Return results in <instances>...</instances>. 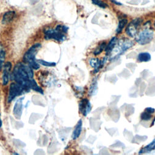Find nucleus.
I'll return each mask as SVG.
<instances>
[{
    "label": "nucleus",
    "mask_w": 155,
    "mask_h": 155,
    "mask_svg": "<svg viewBox=\"0 0 155 155\" xmlns=\"http://www.w3.org/2000/svg\"><path fill=\"white\" fill-rule=\"evenodd\" d=\"M33 77L32 69L28 65L21 62L16 64L12 73V79L24 87L27 92L31 89L30 84Z\"/></svg>",
    "instance_id": "obj_1"
},
{
    "label": "nucleus",
    "mask_w": 155,
    "mask_h": 155,
    "mask_svg": "<svg viewBox=\"0 0 155 155\" xmlns=\"http://www.w3.org/2000/svg\"><path fill=\"white\" fill-rule=\"evenodd\" d=\"M68 27L65 25H59L55 29H49L44 31L46 40H54L62 42L66 39L65 34L68 31Z\"/></svg>",
    "instance_id": "obj_2"
},
{
    "label": "nucleus",
    "mask_w": 155,
    "mask_h": 155,
    "mask_svg": "<svg viewBox=\"0 0 155 155\" xmlns=\"http://www.w3.org/2000/svg\"><path fill=\"white\" fill-rule=\"evenodd\" d=\"M41 48V44H35L33 45L31 47H30L24 54L23 58V62L25 64H28V65L32 69L38 70L40 68V65L37 62L35 59V56Z\"/></svg>",
    "instance_id": "obj_3"
},
{
    "label": "nucleus",
    "mask_w": 155,
    "mask_h": 155,
    "mask_svg": "<svg viewBox=\"0 0 155 155\" xmlns=\"http://www.w3.org/2000/svg\"><path fill=\"white\" fill-rule=\"evenodd\" d=\"M133 45L134 44L133 41L128 39V38H124V39H121L117 43V44H116L114 50L112 51V53L114 52V56L112 59H115L116 58L120 56L124 52H125L128 49L133 47Z\"/></svg>",
    "instance_id": "obj_4"
},
{
    "label": "nucleus",
    "mask_w": 155,
    "mask_h": 155,
    "mask_svg": "<svg viewBox=\"0 0 155 155\" xmlns=\"http://www.w3.org/2000/svg\"><path fill=\"white\" fill-rule=\"evenodd\" d=\"M153 32L149 28L144 29L135 36L136 41L142 45L149 44L153 40Z\"/></svg>",
    "instance_id": "obj_5"
},
{
    "label": "nucleus",
    "mask_w": 155,
    "mask_h": 155,
    "mask_svg": "<svg viewBox=\"0 0 155 155\" xmlns=\"http://www.w3.org/2000/svg\"><path fill=\"white\" fill-rule=\"evenodd\" d=\"M25 92H28L27 91L18 83H12L9 87V96L8 98V102L10 103L17 97H18Z\"/></svg>",
    "instance_id": "obj_6"
},
{
    "label": "nucleus",
    "mask_w": 155,
    "mask_h": 155,
    "mask_svg": "<svg viewBox=\"0 0 155 155\" xmlns=\"http://www.w3.org/2000/svg\"><path fill=\"white\" fill-rule=\"evenodd\" d=\"M142 23L140 18H136L133 20L127 27L126 33L131 37H134L137 35L138 28Z\"/></svg>",
    "instance_id": "obj_7"
},
{
    "label": "nucleus",
    "mask_w": 155,
    "mask_h": 155,
    "mask_svg": "<svg viewBox=\"0 0 155 155\" xmlns=\"http://www.w3.org/2000/svg\"><path fill=\"white\" fill-rule=\"evenodd\" d=\"M12 68V64L10 62H6L3 67V84L6 86L8 84L9 77H10V72Z\"/></svg>",
    "instance_id": "obj_8"
},
{
    "label": "nucleus",
    "mask_w": 155,
    "mask_h": 155,
    "mask_svg": "<svg viewBox=\"0 0 155 155\" xmlns=\"http://www.w3.org/2000/svg\"><path fill=\"white\" fill-rule=\"evenodd\" d=\"M92 106L90 101L86 99L82 100L80 103V111L84 115L86 116L91 112Z\"/></svg>",
    "instance_id": "obj_9"
},
{
    "label": "nucleus",
    "mask_w": 155,
    "mask_h": 155,
    "mask_svg": "<svg viewBox=\"0 0 155 155\" xmlns=\"http://www.w3.org/2000/svg\"><path fill=\"white\" fill-rule=\"evenodd\" d=\"M23 100V98L18 99L16 103L15 104V106H14V107L13 113L15 115V117L17 119H20L21 114H22Z\"/></svg>",
    "instance_id": "obj_10"
},
{
    "label": "nucleus",
    "mask_w": 155,
    "mask_h": 155,
    "mask_svg": "<svg viewBox=\"0 0 155 155\" xmlns=\"http://www.w3.org/2000/svg\"><path fill=\"white\" fill-rule=\"evenodd\" d=\"M104 63V61L103 60V61H100L98 59L95 58V59H91L89 61V64L91 65V67H94L95 68L94 72L97 73L99 71L100 68L103 67V64Z\"/></svg>",
    "instance_id": "obj_11"
},
{
    "label": "nucleus",
    "mask_w": 155,
    "mask_h": 155,
    "mask_svg": "<svg viewBox=\"0 0 155 155\" xmlns=\"http://www.w3.org/2000/svg\"><path fill=\"white\" fill-rule=\"evenodd\" d=\"M82 127H83L82 120H80L78 122V124H76L72 134V137L74 140L78 139L80 137L82 131Z\"/></svg>",
    "instance_id": "obj_12"
},
{
    "label": "nucleus",
    "mask_w": 155,
    "mask_h": 155,
    "mask_svg": "<svg viewBox=\"0 0 155 155\" xmlns=\"http://www.w3.org/2000/svg\"><path fill=\"white\" fill-rule=\"evenodd\" d=\"M15 17V12L14 11H8L3 17L2 23L3 24H8L12 21Z\"/></svg>",
    "instance_id": "obj_13"
},
{
    "label": "nucleus",
    "mask_w": 155,
    "mask_h": 155,
    "mask_svg": "<svg viewBox=\"0 0 155 155\" xmlns=\"http://www.w3.org/2000/svg\"><path fill=\"white\" fill-rule=\"evenodd\" d=\"M117 43V38L114 37L112 38H111V40L109 42V44L106 45V47L105 48V51L106 53V55L110 54L112 50H114L115 46L116 45Z\"/></svg>",
    "instance_id": "obj_14"
},
{
    "label": "nucleus",
    "mask_w": 155,
    "mask_h": 155,
    "mask_svg": "<svg viewBox=\"0 0 155 155\" xmlns=\"http://www.w3.org/2000/svg\"><path fill=\"white\" fill-rule=\"evenodd\" d=\"M151 56L150 53L147 52H143L139 54L137 60L139 62H148L151 60Z\"/></svg>",
    "instance_id": "obj_15"
},
{
    "label": "nucleus",
    "mask_w": 155,
    "mask_h": 155,
    "mask_svg": "<svg viewBox=\"0 0 155 155\" xmlns=\"http://www.w3.org/2000/svg\"><path fill=\"white\" fill-rule=\"evenodd\" d=\"M155 149V139L148 145L145 147L143 148H142L139 154L140 153H148L150 151H151L152 150Z\"/></svg>",
    "instance_id": "obj_16"
},
{
    "label": "nucleus",
    "mask_w": 155,
    "mask_h": 155,
    "mask_svg": "<svg viewBox=\"0 0 155 155\" xmlns=\"http://www.w3.org/2000/svg\"><path fill=\"white\" fill-rule=\"evenodd\" d=\"M97 89H98V83H97V80H94L90 89H89V95H94L96 94L97 92Z\"/></svg>",
    "instance_id": "obj_17"
},
{
    "label": "nucleus",
    "mask_w": 155,
    "mask_h": 155,
    "mask_svg": "<svg viewBox=\"0 0 155 155\" xmlns=\"http://www.w3.org/2000/svg\"><path fill=\"white\" fill-rule=\"evenodd\" d=\"M127 21H128L127 19L122 18L119 23L117 28V29H116V32H117V34H120L122 31L123 29L125 28L126 25L127 24Z\"/></svg>",
    "instance_id": "obj_18"
},
{
    "label": "nucleus",
    "mask_w": 155,
    "mask_h": 155,
    "mask_svg": "<svg viewBox=\"0 0 155 155\" xmlns=\"http://www.w3.org/2000/svg\"><path fill=\"white\" fill-rule=\"evenodd\" d=\"M106 47V42H103L101 44L99 45V46L95 49V51H94V54L95 55H98L99 54H100L104 50H105Z\"/></svg>",
    "instance_id": "obj_19"
},
{
    "label": "nucleus",
    "mask_w": 155,
    "mask_h": 155,
    "mask_svg": "<svg viewBox=\"0 0 155 155\" xmlns=\"http://www.w3.org/2000/svg\"><path fill=\"white\" fill-rule=\"evenodd\" d=\"M37 61L39 64L44 65V66H46V67H54L56 65V63H55V62H47V61H45L42 60V59H37Z\"/></svg>",
    "instance_id": "obj_20"
},
{
    "label": "nucleus",
    "mask_w": 155,
    "mask_h": 155,
    "mask_svg": "<svg viewBox=\"0 0 155 155\" xmlns=\"http://www.w3.org/2000/svg\"><path fill=\"white\" fill-rule=\"evenodd\" d=\"M5 55H6V53L3 50H2L0 51V71L2 70L3 64L5 62Z\"/></svg>",
    "instance_id": "obj_21"
},
{
    "label": "nucleus",
    "mask_w": 155,
    "mask_h": 155,
    "mask_svg": "<svg viewBox=\"0 0 155 155\" xmlns=\"http://www.w3.org/2000/svg\"><path fill=\"white\" fill-rule=\"evenodd\" d=\"M92 3L101 8H106L107 7V5L103 2L101 0H92Z\"/></svg>",
    "instance_id": "obj_22"
},
{
    "label": "nucleus",
    "mask_w": 155,
    "mask_h": 155,
    "mask_svg": "<svg viewBox=\"0 0 155 155\" xmlns=\"http://www.w3.org/2000/svg\"><path fill=\"white\" fill-rule=\"evenodd\" d=\"M151 118V114L148 113L147 112H144L141 114V119L143 120H145V121H148L149 120H150Z\"/></svg>",
    "instance_id": "obj_23"
},
{
    "label": "nucleus",
    "mask_w": 155,
    "mask_h": 155,
    "mask_svg": "<svg viewBox=\"0 0 155 155\" xmlns=\"http://www.w3.org/2000/svg\"><path fill=\"white\" fill-rule=\"evenodd\" d=\"M145 111L149 113V114H153V113L154 112L155 109H154V108H153V107H147V108L145 109Z\"/></svg>",
    "instance_id": "obj_24"
},
{
    "label": "nucleus",
    "mask_w": 155,
    "mask_h": 155,
    "mask_svg": "<svg viewBox=\"0 0 155 155\" xmlns=\"http://www.w3.org/2000/svg\"><path fill=\"white\" fill-rule=\"evenodd\" d=\"M111 2H113V3H114L115 5H122V4H121V3H120L117 2H116L115 0H111Z\"/></svg>",
    "instance_id": "obj_25"
},
{
    "label": "nucleus",
    "mask_w": 155,
    "mask_h": 155,
    "mask_svg": "<svg viewBox=\"0 0 155 155\" xmlns=\"http://www.w3.org/2000/svg\"><path fill=\"white\" fill-rule=\"evenodd\" d=\"M2 126V120H1V118H0V128Z\"/></svg>",
    "instance_id": "obj_26"
},
{
    "label": "nucleus",
    "mask_w": 155,
    "mask_h": 155,
    "mask_svg": "<svg viewBox=\"0 0 155 155\" xmlns=\"http://www.w3.org/2000/svg\"><path fill=\"white\" fill-rule=\"evenodd\" d=\"M154 27H155V21H154Z\"/></svg>",
    "instance_id": "obj_27"
}]
</instances>
